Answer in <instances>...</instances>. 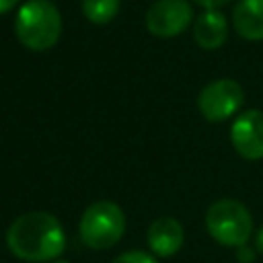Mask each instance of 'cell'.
I'll return each mask as SVG.
<instances>
[{
  "label": "cell",
  "mask_w": 263,
  "mask_h": 263,
  "mask_svg": "<svg viewBox=\"0 0 263 263\" xmlns=\"http://www.w3.org/2000/svg\"><path fill=\"white\" fill-rule=\"evenodd\" d=\"M21 4V0H0V14H6L10 10H14Z\"/></svg>",
  "instance_id": "5bb4252c"
},
{
  "label": "cell",
  "mask_w": 263,
  "mask_h": 263,
  "mask_svg": "<svg viewBox=\"0 0 263 263\" xmlns=\"http://www.w3.org/2000/svg\"><path fill=\"white\" fill-rule=\"evenodd\" d=\"M146 240L154 257H173L185 240V230L177 218H158L148 226Z\"/></svg>",
  "instance_id": "ba28073f"
},
{
  "label": "cell",
  "mask_w": 263,
  "mask_h": 263,
  "mask_svg": "<svg viewBox=\"0 0 263 263\" xmlns=\"http://www.w3.org/2000/svg\"><path fill=\"white\" fill-rule=\"evenodd\" d=\"M125 232V214L123 210L109 199L90 203L78 222L80 240L95 251L111 249L119 242Z\"/></svg>",
  "instance_id": "3957f363"
},
{
  "label": "cell",
  "mask_w": 263,
  "mask_h": 263,
  "mask_svg": "<svg viewBox=\"0 0 263 263\" xmlns=\"http://www.w3.org/2000/svg\"><path fill=\"white\" fill-rule=\"evenodd\" d=\"M230 144L245 160L263 158V111L249 109L234 117L230 125Z\"/></svg>",
  "instance_id": "52a82bcc"
},
{
  "label": "cell",
  "mask_w": 263,
  "mask_h": 263,
  "mask_svg": "<svg viewBox=\"0 0 263 263\" xmlns=\"http://www.w3.org/2000/svg\"><path fill=\"white\" fill-rule=\"evenodd\" d=\"M193 39L201 49H218L228 39V23L220 10H203L193 23Z\"/></svg>",
  "instance_id": "9c48e42d"
},
{
  "label": "cell",
  "mask_w": 263,
  "mask_h": 263,
  "mask_svg": "<svg viewBox=\"0 0 263 263\" xmlns=\"http://www.w3.org/2000/svg\"><path fill=\"white\" fill-rule=\"evenodd\" d=\"M199 6H203V10H218L220 6L228 4L230 0H195Z\"/></svg>",
  "instance_id": "4fadbf2b"
},
{
  "label": "cell",
  "mask_w": 263,
  "mask_h": 263,
  "mask_svg": "<svg viewBox=\"0 0 263 263\" xmlns=\"http://www.w3.org/2000/svg\"><path fill=\"white\" fill-rule=\"evenodd\" d=\"M208 234L224 247H242L253 236V216L238 199H218L205 212Z\"/></svg>",
  "instance_id": "277c9868"
},
{
  "label": "cell",
  "mask_w": 263,
  "mask_h": 263,
  "mask_svg": "<svg viewBox=\"0 0 263 263\" xmlns=\"http://www.w3.org/2000/svg\"><path fill=\"white\" fill-rule=\"evenodd\" d=\"M255 249L263 255V224H261V228H259L257 234H255Z\"/></svg>",
  "instance_id": "2e32d148"
},
{
  "label": "cell",
  "mask_w": 263,
  "mask_h": 263,
  "mask_svg": "<svg viewBox=\"0 0 263 263\" xmlns=\"http://www.w3.org/2000/svg\"><path fill=\"white\" fill-rule=\"evenodd\" d=\"M16 39L33 51H45L60 41L62 14L51 0H27L14 16Z\"/></svg>",
  "instance_id": "7a4b0ae2"
},
{
  "label": "cell",
  "mask_w": 263,
  "mask_h": 263,
  "mask_svg": "<svg viewBox=\"0 0 263 263\" xmlns=\"http://www.w3.org/2000/svg\"><path fill=\"white\" fill-rule=\"evenodd\" d=\"M193 21V8L187 0H156L146 10V29L160 39L181 35Z\"/></svg>",
  "instance_id": "8992f818"
},
{
  "label": "cell",
  "mask_w": 263,
  "mask_h": 263,
  "mask_svg": "<svg viewBox=\"0 0 263 263\" xmlns=\"http://www.w3.org/2000/svg\"><path fill=\"white\" fill-rule=\"evenodd\" d=\"M232 27L247 41H263V0H238L232 10Z\"/></svg>",
  "instance_id": "30bf717a"
},
{
  "label": "cell",
  "mask_w": 263,
  "mask_h": 263,
  "mask_svg": "<svg viewBox=\"0 0 263 263\" xmlns=\"http://www.w3.org/2000/svg\"><path fill=\"white\" fill-rule=\"evenodd\" d=\"M245 103L242 86L232 78H218L205 84L197 97V109L201 117L210 123H220L230 119Z\"/></svg>",
  "instance_id": "5b68a950"
},
{
  "label": "cell",
  "mask_w": 263,
  "mask_h": 263,
  "mask_svg": "<svg viewBox=\"0 0 263 263\" xmlns=\"http://www.w3.org/2000/svg\"><path fill=\"white\" fill-rule=\"evenodd\" d=\"M51 263H70V261H66V259H55V261H51Z\"/></svg>",
  "instance_id": "e0dca14e"
},
{
  "label": "cell",
  "mask_w": 263,
  "mask_h": 263,
  "mask_svg": "<svg viewBox=\"0 0 263 263\" xmlns=\"http://www.w3.org/2000/svg\"><path fill=\"white\" fill-rule=\"evenodd\" d=\"M111 263H158V259L146 251H125L117 255Z\"/></svg>",
  "instance_id": "7c38bea8"
},
{
  "label": "cell",
  "mask_w": 263,
  "mask_h": 263,
  "mask_svg": "<svg viewBox=\"0 0 263 263\" xmlns=\"http://www.w3.org/2000/svg\"><path fill=\"white\" fill-rule=\"evenodd\" d=\"M6 247L16 259L29 263L55 261L66 249L62 222L49 212L21 214L6 230Z\"/></svg>",
  "instance_id": "6da1fadb"
},
{
  "label": "cell",
  "mask_w": 263,
  "mask_h": 263,
  "mask_svg": "<svg viewBox=\"0 0 263 263\" xmlns=\"http://www.w3.org/2000/svg\"><path fill=\"white\" fill-rule=\"evenodd\" d=\"M238 253H240V255H238L236 259H238L240 263H251V261H253V257H251V253H253V251H251V249H247V245L238 247Z\"/></svg>",
  "instance_id": "9a60e30c"
},
{
  "label": "cell",
  "mask_w": 263,
  "mask_h": 263,
  "mask_svg": "<svg viewBox=\"0 0 263 263\" xmlns=\"http://www.w3.org/2000/svg\"><path fill=\"white\" fill-rule=\"evenodd\" d=\"M121 8V0H82V14L92 25L111 23Z\"/></svg>",
  "instance_id": "8fae6325"
}]
</instances>
